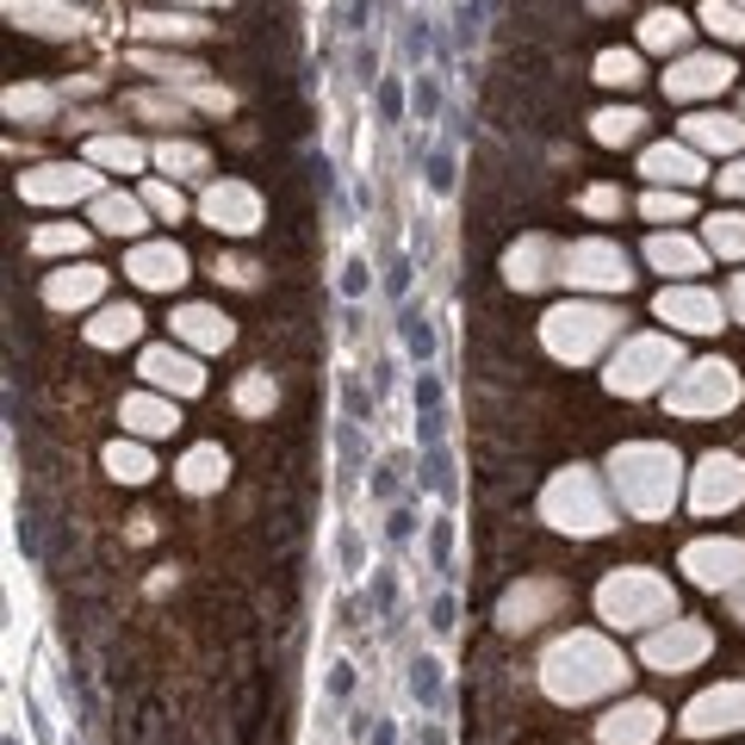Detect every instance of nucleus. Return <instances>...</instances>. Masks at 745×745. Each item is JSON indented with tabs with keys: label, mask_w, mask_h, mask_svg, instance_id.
Masks as SVG:
<instances>
[{
	"label": "nucleus",
	"mask_w": 745,
	"mask_h": 745,
	"mask_svg": "<svg viewBox=\"0 0 745 745\" xmlns=\"http://www.w3.org/2000/svg\"><path fill=\"white\" fill-rule=\"evenodd\" d=\"M149 211H162V218H175V224H180V193H168V187H149Z\"/></svg>",
	"instance_id": "obj_35"
},
{
	"label": "nucleus",
	"mask_w": 745,
	"mask_h": 745,
	"mask_svg": "<svg viewBox=\"0 0 745 745\" xmlns=\"http://www.w3.org/2000/svg\"><path fill=\"white\" fill-rule=\"evenodd\" d=\"M380 118H385V125L404 118V87H397V81H380Z\"/></svg>",
	"instance_id": "obj_32"
},
{
	"label": "nucleus",
	"mask_w": 745,
	"mask_h": 745,
	"mask_svg": "<svg viewBox=\"0 0 745 745\" xmlns=\"http://www.w3.org/2000/svg\"><path fill=\"white\" fill-rule=\"evenodd\" d=\"M175 323L193 335V342H211V349H224V342H230V318H218V311H206V304H193V311H180Z\"/></svg>",
	"instance_id": "obj_19"
},
{
	"label": "nucleus",
	"mask_w": 745,
	"mask_h": 745,
	"mask_svg": "<svg viewBox=\"0 0 745 745\" xmlns=\"http://www.w3.org/2000/svg\"><path fill=\"white\" fill-rule=\"evenodd\" d=\"M652 261H659V268H677V273H696L702 268V249L696 242H683V237H652Z\"/></svg>",
	"instance_id": "obj_21"
},
{
	"label": "nucleus",
	"mask_w": 745,
	"mask_h": 745,
	"mask_svg": "<svg viewBox=\"0 0 745 745\" xmlns=\"http://www.w3.org/2000/svg\"><path fill=\"white\" fill-rule=\"evenodd\" d=\"M162 168H206L199 143H162Z\"/></svg>",
	"instance_id": "obj_29"
},
{
	"label": "nucleus",
	"mask_w": 745,
	"mask_h": 745,
	"mask_svg": "<svg viewBox=\"0 0 745 745\" xmlns=\"http://www.w3.org/2000/svg\"><path fill=\"white\" fill-rule=\"evenodd\" d=\"M385 286H392V292H404V286H411V261H392V280H385Z\"/></svg>",
	"instance_id": "obj_43"
},
{
	"label": "nucleus",
	"mask_w": 745,
	"mask_h": 745,
	"mask_svg": "<svg viewBox=\"0 0 745 745\" xmlns=\"http://www.w3.org/2000/svg\"><path fill=\"white\" fill-rule=\"evenodd\" d=\"M566 273L571 280H590V286H628V255L609 249V242H578L566 255Z\"/></svg>",
	"instance_id": "obj_5"
},
{
	"label": "nucleus",
	"mask_w": 745,
	"mask_h": 745,
	"mask_svg": "<svg viewBox=\"0 0 745 745\" xmlns=\"http://www.w3.org/2000/svg\"><path fill=\"white\" fill-rule=\"evenodd\" d=\"M708 242H714L721 255H745V218H739V211L714 218V224H708Z\"/></svg>",
	"instance_id": "obj_26"
},
{
	"label": "nucleus",
	"mask_w": 745,
	"mask_h": 745,
	"mask_svg": "<svg viewBox=\"0 0 745 745\" xmlns=\"http://www.w3.org/2000/svg\"><path fill=\"white\" fill-rule=\"evenodd\" d=\"M94 156H100V162H125V168H131V162H137L143 149H137V143H100Z\"/></svg>",
	"instance_id": "obj_37"
},
{
	"label": "nucleus",
	"mask_w": 745,
	"mask_h": 745,
	"mask_svg": "<svg viewBox=\"0 0 745 745\" xmlns=\"http://www.w3.org/2000/svg\"><path fill=\"white\" fill-rule=\"evenodd\" d=\"M7 745H19V739H7Z\"/></svg>",
	"instance_id": "obj_47"
},
{
	"label": "nucleus",
	"mask_w": 745,
	"mask_h": 745,
	"mask_svg": "<svg viewBox=\"0 0 745 745\" xmlns=\"http://www.w3.org/2000/svg\"><path fill=\"white\" fill-rule=\"evenodd\" d=\"M721 187H733V193H745V162H739V168H727V175H721Z\"/></svg>",
	"instance_id": "obj_44"
},
{
	"label": "nucleus",
	"mask_w": 745,
	"mask_h": 745,
	"mask_svg": "<svg viewBox=\"0 0 745 745\" xmlns=\"http://www.w3.org/2000/svg\"><path fill=\"white\" fill-rule=\"evenodd\" d=\"M131 38H143V44H199V38H211V25L199 13H156V7H143V13H131Z\"/></svg>",
	"instance_id": "obj_3"
},
{
	"label": "nucleus",
	"mask_w": 745,
	"mask_h": 745,
	"mask_svg": "<svg viewBox=\"0 0 745 745\" xmlns=\"http://www.w3.org/2000/svg\"><path fill=\"white\" fill-rule=\"evenodd\" d=\"M702 25L714 38H727V44H745V0H702Z\"/></svg>",
	"instance_id": "obj_15"
},
{
	"label": "nucleus",
	"mask_w": 745,
	"mask_h": 745,
	"mask_svg": "<svg viewBox=\"0 0 745 745\" xmlns=\"http://www.w3.org/2000/svg\"><path fill=\"white\" fill-rule=\"evenodd\" d=\"M100 230L137 237V230H143V206H137V199H118V193H112V199H100Z\"/></svg>",
	"instance_id": "obj_22"
},
{
	"label": "nucleus",
	"mask_w": 745,
	"mask_h": 745,
	"mask_svg": "<svg viewBox=\"0 0 745 745\" xmlns=\"http://www.w3.org/2000/svg\"><path fill=\"white\" fill-rule=\"evenodd\" d=\"M683 137H690V143H721V149H739L745 125H739V118H721V112H696V118H683Z\"/></svg>",
	"instance_id": "obj_13"
},
{
	"label": "nucleus",
	"mask_w": 745,
	"mask_h": 745,
	"mask_svg": "<svg viewBox=\"0 0 745 745\" xmlns=\"http://www.w3.org/2000/svg\"><path fill=\"white\" fill-rule=\"evenodd\" d=\"M733 75H739V69H733V56H721V50L677 56V63L665 69V94H671V100H702V94H721Z\"/></svg>",
	"instance_id": "obj_1"
},
{
	"label": "nucleus",
	"mask_w": 745,
	"mask_h": 745,
	"mask_svg": "<svg viewBox=\"0 0 745 745\" xmlns=\"http://www.w3.org/2000/svg\"><path fill=\"white\" fill-rule=\"evenodd\" d=\"M206 7H230V0H206Z\"/></svg>",
	"instance_id": "obj_46"
},
{
	"label": "nucleus",
	"mask_w": 745,
	"mask_h": 745,
	"mask_svg": "<svg viewBox=\"0 0 745 745\" xmlns=\"http://www.w3.org/2000/svg\"><path fill=\"white\" fill-rule=\"evenodd\" d=\"M224 473H230L224 447H193L187 466H180V485H187V492H211V485H218Z\"/></svg>",
	"instance_id": "obj_14"
},
{
	"label": "nucleus",
	"mask_w": 745,
	"mask_h": 745,
	"mask_svg": "<svg viewBox=\"0 0 745 745\" xmlns=\"http://www.w3.org/2000/svg\"><path fill=\"white\" fill-rule=\"evenodd\" d=\"M106 473L112 478H125V485H143V478L156 473V466H149V454H143V447H106Z\"/></svg>",
	"instance_id": "obj_23"
},
{
	"label": "nucleus",
	"mask_w": 745,
	"mask_h": 745,
	"mask_svg": "<svg viewBox=\"0 0 745 745\" xmlns=\"http://www.w3.org/2000/svg\"><path fill=\"white\" fill-rule=\"evenodd\" d=\"M683 211H690L683 193H652V199H646V218H683Z\"/></svg>",
	"instance_id": "obj_31"
},
{
	"label": "nucleus",
	"mask_w": 745,
	"mask_h": 745,
	"mask_svg": "<svg viewBox=\"0 0 745 745\" xmlns=\"http://www.w3.org/2000/svg\"><path fill=\"white\" fill-rule=\"evenodd\" d=\"M628 7H634V0H584V13H597V19H603V13H628Z\"/></svg>",
	"instance_id": "obj_41"
},
{
	"label": "nucleus",
	"mask_w": 745,
	"mask_h": 745,
	"mask_svg": "<svg viewBox=\"0 0 745 745\" xmlns=\"http://www.w3.org/2000/svg\"><path fill=\"white\" fill-rule=\"evenodd\" d=\"M646 131V112L640 106H609L597 112V143H634Z\"/></svg>",
	"instance_id": "obj_17"
},
{
	"label": "nucleus",
	"mask_w": 745,
	"mask_h": 745,
	"mask_svg": "<svg viewBox=\"0 0 745 745\" xmlns=\"http://www.w3.org/2000/svg\"><path fill=\"white\" fill-rule=\"evenodd\" d=\"M125 423L137 435H168L180 416H175V404H156V397H125Z\"/></svg>",
	"instance_id": "obj_16"
},
{
	"label": "nucleus",
	"mask_w": 745,
	"mask_h": 745,
	"mask_svg": "<svg viewBox=\"0 0 745 745\" xmlns=\"http://www.w3.org/2000/svg\"><path fill=\"white\" fill-rule=\"evenodd\" d=\"M373 745H397V733H392V721H380V727H373Z\"/></svg>",
	"instance_id": "obj_45"
},
{
	"label": "nucleus",
	"mask_w": 745,
	"mask_h": 745,
	"mask_svg": "<svg viewBox=\"0 0 745 745\" xmlns=\"http://www.w3.org/2000/svg\"><path fill=\"white\" fill-rule=\"evenodd\" d=\"M218 280H230V286H255V261H218Z\"/></svg>",
	"instance_id": "obj_36"
},
{
	"label": "nucleus",
	"mask_w": 745,
	"mask_h": 745,
	"mask_svg": "<svg viewBox=\"0 0 745 745\" xmlns=\"http://www.w3.org/2000/svg\"><path fill=\"white\" fill-rule=\"evenodd\" d=\"M206 218L218 224V230H255V224H261V199H255V187H242V180H224V187L206 193Z\"/></svg>",
	"instance_id": "obj_4"
},
{
	"label": "nucleus",
	"mask_w": 745,
	"mask_h": 745,
	"mask_svg": "<svg viewBox=\"0 0 745 745\" xmlns=\"http://www.w3.org/2000/svg\"><path fill=\"white\" fill-rule=\"evenodd\" d=\"M373 603H380V609H392V603H397V584H392V578H385V571H380V578H373Z\"/></svg>",
	"instance_id": "obj_40"
},
{
	"label": "nucleus",
	"mask_w": 745,
	"mask_h": 745,
	"mask_svg": "<svg viewBox=\"0 0 745 745\" xmlns=\"http://www.w3.org/2000/svg\"><path fill=\"white\" fill-rule=\"evenodd\" d=\"M143 318L131 311V304H106L94 323H87V342H100V349H118V342H137Z\"/></svg>",
	"instance_id": "obj_11"
},
{
	"label": "nucleus",
	"mask_w": 745,
	"mask_h": 745,
	"mask_svg": "<svg viewBox=\"0 0 745 745\" xmlns=\"http://www.w3.org/2000/svg\"><path fill=\"white\" fill-rule=\"evenodd\" d=\"M597 81H603V87H640L646 69H640L634 50H603V56H597Z\"/></svg>",
	"instance_id": "obj_18"
},
{
	"label": "nucleus",
	"mask_w": 745,
	"mask_h": 745,
	"mask_svg": "<svg viewBox=\"0 0 745 745\" xmlns=\"http://www.w3.org/2000/svg\"><path fill=\"white\" fill-rule=\"evenodd\" d=\"M7 19L19 32H38V38H75L87 25L81 7H69V0H7Z\"/></svg>",
	"instance_id": "obj_2"
},
{
	"label": "nucleus",
	"mask_w": 745,
	"mask_h": 745,
	"mask_svg": "<svg viewBox=\"0 0 745 745\" xmlns=\"http://www.w3.org/2000/svg\"><path fill=\"white\" fill-rule=\"evenodd\" d=\"M404 349H411L416 361H428V354H435V330H428V318L416 311V304H404Z\"/></svg>",
	"instance_id": "obj_25"
},
{
	"label": "nucleus",
	"mask_w": 745,
	"mask_h": 745,
	"mask_svg": "<svg viewBox=\"0 0 745 745\" xmlns=\"http://www.w3.org/2000/svg\"><path fill=\"white\" fill-rule=\"evenodd\" d=\"M131 273H137L143 286H180L187 280V255H180L175 242H156V249L131 255Z\"/></svg>",
	"instance_id": "obj_6"
},
{
	"label": "nucleus",
	"mask_w": 745,
	"mask_h": 745,
	"mask_svg": "<svg viewBox=\"0 0 745 745\" xmlns=\"http://www.w3.org/2000/svg\"><path fill=\"white\" fill-rule=\"evenodd\" d=\"M416 411H442V380H435V373H423V380H416Z\"/></svg>",
	"instance_id": "obj_33"
},
{
	"label": "nucleus",
	"mask_w": 745,
	"mask_h": 745,
	"mask_svg": "<svg viewBox=\"0 0 745 745\" xmlns=\"http://www.w3.org/2000/svg\"><path fill=\"white\" fill-rule=\"evenodd\" d=\"M143 373L156 385H175V392H199V366L187 361V354H175V349H149L143 354Z\"/></svg>",
	"instance_id": "obj_10"
},
{
	"label": "nucleus",
	"mask_w": 745,
	"mask_h": 745,
	"mask_svg": "<svg viewBox=\"0 0 745 745\" xmlns=\"http://www.w3.org/2000/svg\"><path fill=\"white\" fill-rule=\"evenodd\" d=\"M330 690H335V696H349V690H354V665H335V677H330Z\"/></svg>",
	"instance_id": "obj_42"
},
{
	"label": "nucleus",
	"mask_w": 745,
	"mask_h": 745,
	"mask_svg": "<svg viewBox=\"0 0 745 745\" xmlns=\"http://www.w3.org/2000/svg\"><path fill=\"white\" fill-rule=\"evenodd\" d=\"M411 696L423 702V708L442 702V665H435V659H416V665H411Z\"/></svg>",
	"instance_id": "obj_24"
},
{
	"label": "nucleus",
	"mask_w": 745,
	"mask_h": 745,
	"mask_svg": "<svg viewBox=\"0 0 745 745\" xmlns=\"http://www.w3.org/2000/svg\"><path fill=\"white\" fill-rule=\"evenodd\" d=\"M385 535H392V540H411V535H416V516H411V509H392V516H385Z\"/></svg>",
	"instance_id": "obj_38"
},
{
	"label": "nucleus",
	"mask_w": 745,
	"mask_h": 745,
	"mask_svg": "<svg viewBox=\"0 0 745 745\" xmlns=\"http://www.w3.org/2000/svg\"><path fill=\"white\" fill-rule=\"evenodd\" d=\"M366 286H373V273H366V261H349V268H342V292H349V299H361Z\"/></svg>",
	"instance_id": "obj_34"
},
{
	"label": "nucleus",
	"mask_w": 745,
	"mask_h": 745,
	"mask_svg": "<svg viewBox=\"0 0 745 745\" xmlns=\"http://www.w3.org/2000/svg\"><path fill=\"white\" fill-rule=\"evenodd\" d=\"M131 63L143 69V75H156V81H168V87H193V81L206 75V63H193V56H175V50H131Z\"/></svg>",
	"instance_id": "obj_9"
},
{
	"label": "nucleus",
	"mask_w": 745,
	"mask_h": 745,
	"mask_svg": "<svg viewBox=\"0 0 745 745\" xmlns=\"http://www.w3.org/2000/svg\"><path fill=\"white\" fill-rule=\"evenodd\" d=\"M659 318L683 323V330H721V304L708 292H665L659 299Z\"/></svg>",
	"instance_id": "obj_7"
},
{
	"label": "nucleus",
	"mask_w": 745,
	"mask_h": 745,
	"mask_svg": "<svg viewBox=\"0 0 745 745\" xmlns=\"http://www.w3.org/2000/svg\"><path fill=\"white\" fill-rule=\"evenodd\" d=\"M646 175H652V180H677V187H690V180H702V162L690 156V149H671V143H659V149H646Z\"/></svg>",
	"instance_id": "obj_12"
},
{
	"label": "nucleus",
	"mask_w": 745,
	"mask_h": 745,
	"mask_svg": "<svg viewBox=\"0 0 745 745\" xmlns=\"http://www.w3.org/2000/svg\"><path fill=\"white\" fill-rule=\"evenodd\" d=\"M87 187V168H44L38 180H25V193L32 199H69V193Z\"/></svg>",
	"instance_id": "obj_20"
},
{
	"label": "nucleus",
	"mask_w": 745,
	"mask_h": 745,
	"mask_svg": "<svg viewBox=\"0 0 745 745\" xmlns=\"http://www.w3.org/2000/svg\"><path fill=\"white\" fill-rule=\"evenodd\" d=\"M428 615H435L428 628H442V634H447V628H454V597H435V609H428Z\"/></svg>",
	"instance_id": "obj_39"
},
{
	"label": "nucleus",
	"mask_w": 745,
	"mask_h": 745,
	"mask_svg": "<svg viewBox=\"0 0 745 745\" xmlns=\"http://www.w3.org/2000/svg\"><path fill=\"white\" fill-rule=\"evenodd\" d=\"M640 44H646V50H671V56H683V44H690V19H683L677 7H652V13L640 19Z\"/></svg>",
	"instance_id": "obj_8"
},
{
	"label": "nucleus",
	"mask_w": 745,
	"mask_h": 745,
	"mask_svg": "<svg viewBox=\"0 0 745 745\" xmlns=\"http://www.w3.org/2000/svg\"><path fill=\"white\" fill-rule=\"evenodd\" d=\"M428 187L454 193V156H447V149H435V156H428Z\"/></svg>",
	"instance_id": "obj_30"
},
{
	"label": "nucleus",
	"mask_w": 745,
	"mask_h": 745,
	"mask_svg": "<svg viewBox=\"0 0 745 745\" xmlns=\"http://www.w3.org/2000/svg\"><path fill=\"white\" fill-rule=\"evenodd\" d=\"M411 106H416V118L428 125V118L442 112V81H435V75H416V81H411Z\"/></svg>",
	"instance_id": "obj_27"
},
{
	"label": "nucleus",
	"mask_w": 745,
	"mask_h": 745,
	"mask_svg": "<svg viewBox=\"0 0 745 745\" xmlns=\"http://www.w3.org/2000/svg\"><path fill=\"white\" fill-rule=\"evenodd\" d=\"M125 106L143 112V118H175V125H187V106H175V100H162V94H131Z\"/></svg>",
	"instance_id": "obj_28"
}]
</instances>
